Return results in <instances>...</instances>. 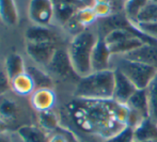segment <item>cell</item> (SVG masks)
I'll return each instance as SVG.
<instances>
[{"instance_id": "cell-29", "label": "cell", "mask_w": 157, "mask_h": 142, "mask_svg": "<svg viewBox=\"0 0 157 142\" xmlns=\"http://www.w3.org/2000/svg\"><path fill=\"white\" fill-rule=\"evenodd\" d=\"M95 14H96L97 18H106V17L111 16L113 13V9H112L110 3H93L92 4Z\"/></svg>"}, {"instance_id": "cell-32", "label": "cell", "mask_w": 157, "mask_h": 142, "mask_svg": "<svg viewBox=\"0 0 157 142\" xmlns=\"http://www.w3.org/2000/svg\"><path fill=\"white\" fill-rule=\"evenodd\" d=\"M11 89V79L8 76L6 70L0 67V95L4 94Z\"/></svg>"}, {"instance_id": "cell-33", "label": "cell", "mask_w": 157, "mask_h": 142, "mask_svg": "<svg viewBox=\"0 0 157 142\" xmlns=\"http://www.w3.org/2000/svg\"><path fill=\"white\" fill-rule=\"evenodd\" d=\"M52 6H60V4H68V6H74L76 8L80 9L86 6L87 4L82 0H50Z\"/></svg>"}, {"instance_id": "cell-1", "label": "cell", "mask_w": 157, "mask_h": 142, "mask_svg": "<svg viewBox=\"0 0 157 142\" xmlns=\"http://www.w3.org/2000/svg\"><path fill=\"white\" fill-rule=\"evenodd\" d=\"M114 106L113 99L91 101L74 97L68 110L81 130L105 142L126 128L117 121Z\"/></svg>"}, {"instance_id": "cell-17", "label": "cell", "mask_w": 157, "mask_h": 142, "mask_svg": "<svg viewBox=\"0 0 157 142\" xmlns=\"http://www.w3.org/2000/svg\"><path fill=\"white\" fill-rule=\"evenodd\" d=\"M145 42L141 37L132 36L129 37V39H126L122 42H119L117 44H113V45L109 46V48L112 56H124L128 52L135 50L136 48L140 47Z\"/></svg>"}, {"instance_id": "cell-4", "label": "cell", "mask_w": 157, "mask_h": 142, "mask_svg": "<svg viewBox=\"0 0 157 142\" xmlns=\"http://www.w3.org/2000/svg\"><path fill=\"white\" fill-rule=\"evenodd\" d=\"M111 70L120 71L134 83L138 90L147 89L157 74L156 68L139 62L132 61L121 56H112Z\"/></svg>"}, {"instance_id": "cell-24", "label": "cell", "mask_w": 157, "mask_h": 142, "mask_svg": "<svg viewBox=\"0 0 157 142\" xmlns=\"http://www.w3.org/2000/svg\"><path fill=\"white\" fill-rule=\"evenodd\" d=\"M18 114V106L13 99L3 98L0 101V117L4 122L14 121V119Z\"/></svg>"}, {"instance_id": "cell-19", "label": "cell", "mask_w": 157, "mask_h": 142, "mask_svg": "<svg viewBox=\"0 0 157 142\" xmlns=\"http://www.w3.org/2000/svg\"><path fill=\"white\" fill-rule=\"evenodd\" d=\"M26 72L30 75V77L32 78L33 83L35 86V90L36 89H45L49 88L52 89V79L47 73H45L44 71H42L41 68H39L37 66L30 65L26 67Z\"/></svg>"}, {"instance_id": "cell-34", "label": "cell", "mask_w": 157, "mask_h": 142, "mask_svg": "<svg viewBox=\"0 0 157 142\" xmlns=\"http://www.w3.org/2000/svg\"><path fill=\"white\" fill-rule=\"evenodd\" d=\"M47 142H68V140L64 135L55 132V134H52L50 136H48Z\"/></svg>"}, {"instance_id": "cell-35", "label": "cell", "mask_w": 157, "mask_h": 142, "mask_svg": "<svg viewBox=\"0 0 157 142\" xmlns=\"http://www.w3.org/2000/svg\"><path fill=\"white\" fill-rule=\"evenodd\" d=\"M0 142H14V139L9 132L0 134Z\"/></svg>"}, {"instance_id": "cell-10", "label": "cell", "mask_w": 157, "mask_h": 142, "mask_svg": "<svg viewBox=\"0 0 157 142\" xmlns=\"http://www.w3.org/2000/svg\"><path fill=\"white\" fill-rule=\"evenodd\" d=\"M121 57L145 64L157 70V43H144L140 47Z\"/></svg>"}, {"instance_id": "cell-22", "label": "cell", "mask_w": 157, "mask_h": 142, "mask_svg": "<svg viewBox=\"0 0 157 142\" xmlns=\"http://www.w3.org/2000/svg\"><path fill=\"white\" fill-rule=\"evenodd\" d=\"M151 0H126L124 13L132 25L137 24V16L139 12L147 6Z\"/></svg>"}, {"instance_id": "cell-23", "label": "cell", "mask_w": 157, "mask_h": 142, "mask_svg": "<svg viewBox=\"0 0 157 142\" xmlns=\"http://www.w3.org/2000/svg\"><path fill=\"white\" fill-rule=\"evenodd\" d=\"M75 16H76L77 21L80 23V25L86 29L93 27L96 21L98 19L92 6H86L83 8L78 9Z\"/></svg>"}, {"instance_id": "cell-38", "label": "cell", "mask_w": 157, "mask_h": 142, "mask_svg": "<svg viewBox=\"0 0 157 142\" xmlns=\"http://www.w3.org/2000/svg\"><path fill=\"white\" fill-rule=\"evenodd\" d=\"M153 2H155V3H157V0H152Z\"/></svg>"}, {"instance_id": "cell-11", "label": "cell", "mask_w": 157, "mask_h": 142, "mask_svg": "<svg viewBox=\"0 0 157 142\" xmlns=\"http://www.w3.org/2000/svg\"><path fill=\"white\" fill-rule=\"evenodd\" d=\"M57 96L52 89H36L34 92L30 95V104L32 108L40 112L52 110L54 106L56 105Z\"/></svg>"}, {"instance_id": "cell-36", "label": "cell", "mask_w": 157, "mask_h": 142, "mask_svg": "<svg viewBox=\"0 0 157 142\" xmlns=\"http://www.w3.org/2000/svg\"><path fill=\"white\" fill-rule=\"evenodd\" d=\"M8 132V123L4 122L3 120L0 117V134Z\"/></svg>"}, {"instance_id": "cell-21", "label": "cell", "mask_w": 157, "mask_h": 142, "mask_svg": "<svg viewBox=\"0 0 157 142\" xmlns=\"http://www.w3.org/2000/svg\"><path fill=\"white\" fill-rule=\"evenodd\" d=\"M39 124H40V127H41L46 134L52 132L54 130L57 129V127H58V124H59L58 115L55 113L52 110L40 112L39 113Z\"/></svg>"}, {"instance_id": "cell-5", "label": "cell", "mask_w": 157, "mask_h": 142, "mask_svg": "<svg viewBox=\"0 0 157 142\" xmlns=\"http://www.w3.org/2000/svg\"><path fill=\"white\" fill-rule=\"evenodd\" d=\"M29 18L36 26L47 27L55 17L54 6L50 0H30Z\"/></svg>"}, {"instance_id": "cell-3", "label": "cell", "mask_w": 157, "mask_h": 142, "mask_svg": "<svg viewBox=\"0 0 157 142\" xmlns=\"http://www.w3.org/2000/svg\"><path fill=\"white\" fill-rule=\"evenodd\" d=\"M114 86V74L112 70L92 72L86 77H81L76 83L74 97L91 101L112 99Z\"/></svg>"}, {"instance_id": "cell-6", "label": "cell", "mask_w": 157, "mask_h": 142, "mask_svg": "<svg viewBox=\"0 0 157 142\" xmlns=\"http://www.w3.org/2000/svg\"><path fill=\"white\" fill-rule=\"evenodd\" d=\"M47 67L52 74L60 78H80L73 68L67 49L64 48H57Z\"/></svg>"}, {"instance_id": "cell-9", "label": "cell", "mask_w": 157, "mask_h": 142, "mask_svg": "<svg viewBox=\"0 0 157 142\" xmlns=\"http://www.w3.org/2000/svg\"><path fill=\"white\" fill-rule=\"evenodd\" d=\"M55 43H27V54L39 65L48 66L56 52Z\"/></svg>"}, {"instance_id": "cell-25", "label": "cell", "mask_w": 157, "mask_h": 142, "mask_svg": "<svg viewBox=\"0 0 157 142\" xmlns=\"http://www.w3.org/2000/svg\"><path fill=\"white\" fill-rule=\"evenodd\" d=\"M145 90L149 101V117L157 122V74Z\"/></svg>"}, {"instance_id": "cell-14", "label": "cell", "mask_w": 157, "mask_h": 142, "mask_svg": "<svg viewBox=\"0 0 157 142\" xmlns=\"http://www.w3.org/2000/svg\"><path fill=\"white\" fill-rule=\"evenodd\" d=\"M126 105L130 110L142 115L143 117H149V101L145 89L137 90Z\"/></svg>"}, {"instance_id": "cell-31", "label": "cell", "mask_w": 157, "mask_h": 142, "mask_svg": "<svg viewBox=\"0 0 157 142\" xmlns=\"http://www.w3.org/2000/svg\"><path fill=\"white\" fill-rule=\"evenodd\" d=\"M64 27H65L66 30H67L73 36H75V35L79 34V33H81L82 31L86 30V28H83L82 26L80 25V23L77 21L75 15L65 24V25H64Z\"/></svg>"}, {"instance_id": "cell-18", "label": "cell", "mask_w": 157, "mask_h": 142, "mask_svg": "<svg viewBox=\"0 0 157 142\" xmlns=\"http://www.w3.org/2000/svg\"><path fill=\"white\" fill-rule=\"evenodd\" d=\"M4 70H6L10 79L15 78L18 75L26 72L25 62H24L21 56L18 54H11L6 57L4 62Z\"/></svg>"}, {"instance_id": "cell-7", "label": "cell", "mask_w": 157, "mask_h": 142, "mask_svg": "<svg viewBox=\"0 0 157 142\" xmlns=\"http://www.w3.org/2000/svg\"><path fill=\"white\" fill-rule=\"evenodd\" d=\"M111 58L112 54L108 44L106 43L105 37L98 36L97 42L93 48L91 58L92 72H101V71L111 70Z\"/></svg>"}, {"instance_id": "cell-2", "label": "cell", "mask_w": 157, "mask_h": 142, "mask_svg": "<svg viewBox=\"0 0 157 142\" xmlns=\"http://www.w3.org/2000/svg\"><path fill=\"white\" fill-rule=\"evenodd\" d=\"M98 35L93 27L86 29L72 37L67 46V52L75 73L79 77H86L92 73L91 58Z\"/></svg>"}, {"instance_id": "cell-37", "label": "cell", "mask_w": 157, "mask_h": 142, "mask_svg": "<svg viewBox=\"0 0 157 142\" xmlns=\"http://www.w3.org/2000/svg\"><path fill=\"white\" fill-rule=\"evenodd\" d=\"M143 142H157V140H151V141H143Z\"/></svg>"}, {"instance_id": "cell-13", "label": "cell", "mask_w": 157, "mask_h": 142, "mask_svg": "<svg viewBox=\"0 0 157 142\" xmlns=\"http://www.w3.org/2000/svg\"><path fill=\"white\" fill-rule=\"evenodd\" d=\"M11 90L19 96H28L34 92L35 86L30 75L25 72L11 79Z\"/></svg>"}, {"instance_id": "cell-39", "label": "cell", "mask_w": 157, "mask_h": 142, "mask_svg": "<svg viewBox=\"0 0 157 142\" xmlns=\"http://www.w3.org/2000/svg\"><path fill=\"white\" fill-rule=\"evenodd\" d=\"M18 142H23V141H21V140H19V141H18Z\"/></svg>"}, {"instance_id": "cell-16", "label": "cell", "mask_w": 157, "mask_h": 142, "mask_svg": "<svg viewBox=\"0 0 157 142\" xmlns=\"http://www.w3.org/2000/svg\"><path fill=\"white\" fill-rule=\"evenodd\" d=\"M27 43H55V34L47 27L32 26L26 31Z\"/></svg>"}, {"instance_id": "cell-20", "label": "cell", "mask_w": 157, "mask_h": 142, "mask_svg": "<svg viewBox=\"0 0 157 142\" xmlns=\"http://www.w3.org/2000/svg\"><path fill=\"white\" fill-rule=\"evenodd\" d=\"M0 17L9 26L17 24L18 14L14 0H0Z\"/></svg>"}, {"instance_id": "cell-15", "label": "cell", "mask_w": 157, "mask_h": 142, "mask_svg": "<svg viewBox=\"0 0 157 142\" xmlns=\"http://www.w3.org/2000/svg\"><path fill=\"white\" fill-rule=\"evenodd\" d=\"M17 135L23 142H47V135L40 126L24 125L17 129Z\"/></svg>"}, {"instance_id": "cell-27", "label": "cell", "mask_w": 157, "mask_h": 142, "mask_svg": "<svg viewBox=\"0 0 157 142\" xmlns=\"http://www.w3.org/2000/svg\"><path fill=\"white\" fill-rule=\"evenodd\" d=\"M132 36H139L136 33L132 32V31L124 30V29H118V30L111 31L109 34L105 36V41L108 44V46H111L113 44H117L119 42H122L126 39H129ZM140 37V36H139Z\"/></svg>"}, {"instance_id": "cell-26", "label": "cell", "mask_w": 157, "mask_h": 142, "mask_svg": "<svg viewBox=\"0 0 157 142\" xmlns=\"http://www.w3.org/2000/svg\"><path fill=\"white\" fill-rule=\"evenodd\" d=\"M139 23H157V3L151 0L139 12L137 16V24Z\"/></svg>"}, {"instance_id": "cell-8", "label": "cell", "mask_w": 157, "mask_h": 142, "mask_svg": "<svg viewBox=\"0 0 157 142\" xmlns=\"http://www.w3.org/2000/svg\"><path fill=\"white\" fill-rule=\"evenodd\" d=\"M112 71H113V74H114V86H113L112 99L116 101L117 103L127 104L129 98L134 95V93L138 89L120 71L118 70H112Z\"/></svg>"}, {"instance_id": "cell-28", "label": "cell", "mask_w": 157, "mask_h": 142, "mask_svg": "<svg viewBox=\"0 0 157 142\" xmlns=\"http://www.w3.org/2000/svg\"><path fill=\"white\" fill-rule=\"evenodd\" d=\"M135 27L144 35L157 41V23H139Z\"/></svg>"}, {"instance_id": "cell-30", "label": "cell", "mask_w": 157, "mask_h": 142, "mask_svg": "<svg viewBox=\"0 0 157 142\" xmlns=\"http://www.w3.org/2000/svg\"><path fill=\"white\" fill-rule=\"evenodd\" d=\"M105 142H134V128L126 127L120 134L116 135Z\"/></svg>"}, {"instance_id": "cell-12", "label": "cell", "mask_w": 157, "mask_h": 142, "mask_svg": "<svg viewBox=\"0 0 157 142\" xmlns=\"http://www.w3.org/2000/svg\"><path fill=\"white\" fill-rule=\"evenodd\" d=\"M151 140H157V122L147 117L134 128V142Z\"/></svg>"}]
</instances>
